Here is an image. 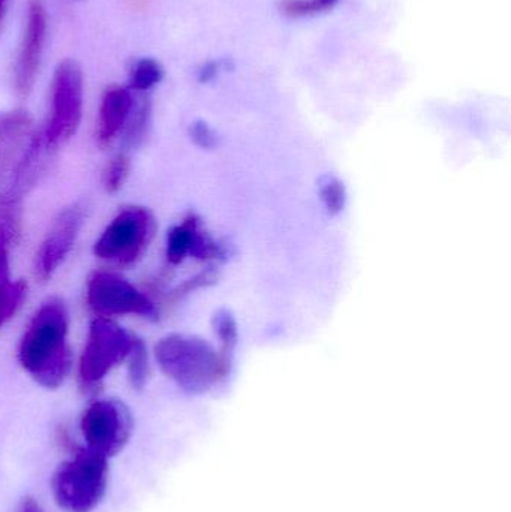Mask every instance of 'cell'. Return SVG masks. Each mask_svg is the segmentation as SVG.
Listing matches in <instances>:
<instances>
[{"label": "cell", "instance_id": "obj_1", "mask_svg": "<svg viewBox=\"0 0 511 512\" xmlns=\"http://www.w3.org/2000/svg\"><path fill=\"white\" fill-rule=\"evenodd\" d=\"M21 367L42 387H60L72 366L68 312L56 298L45 301L30 319L18 348Z\"/></svg>", "mask_w": 511, "mask_h": 512}, {"label": "cell", "instance_id": "obj_2", "mask_svg": "<svg viewBox=\"0 0 511 512\" xmlns=\"http://www.w3.org/2000/svg\"><path fill=\"white\" fill-rule=\"evenodd\" d=\"M44 134L26 110L0 113V204L21 203L41 171Z\"/></svg>", "mask_w": 511, "mask_h": 512}, {"label": "cell", "instance_id": "obj_3", "mask_svg": "<svg viewBox=\"0 0 511 512\" xmlns=\"http://www.w3.org/2000/svg\"><path fill=\"white\" fill-rule=\"evenodd\" d=\"M155 357L162 372L186 393H206L225 378L218 352L201 337L170 334L155 346Z\"/></svg>", "mask_w": 511, "mask_h": 512}, {"label": "cell", "instance_id": "obj_4", "mask_svg": "<svg viewBox=\"0 0 511 512\" xmlns=\"http://www.w3.org/2000/svg\"><path fill=\"white\" fill-rule=\"evenodd\" d=\"M108 486L107 459L84 450L57 468L53 496L65 512H92L101 504Z\"/></svg>", "mask_w": 511, "mask_h": 512}, {"label": "cell", "instance_id": "obj_5", "mask_svg": "<svg viewBox=\"0 0 511 512\" xmlns=\"http://www.w3.org/2000/svg\"><path fill=\"white\" fill-rule=\"evenodd\" d=\"M156 221L146 207H126L105 228L96 240L95 255L110 264H135L152 243Z\"/></svg>", "mask_w": 511, "mask_h": 512}, {"label": "cell", "instance_id": "obj_6", "mask_svg": "<svg viewBox=\"0 0 511 512\" xmlns=\"http://www.w3.org/2000/svg\"><path fill=\"white\" fill-rule=\"evenodd\" d=\"M83 71L75 60H63L54 72L50 119L44 131L47 150L71 140L83 116Z\"/></svg>", "mask_w": 511, "mask_h": 512}, {"label": "cell", "instance_id": "obj_7", "mask_svg": "<svg viewBox=\"0 0 511 512\" xmlns=\"http://www.w3.org/2000/svg\"><path fill=\"white\" fill-rule=\"evenodd\" d=\"M135 337L111 319L99 316L90 325L89 336L80 360V379L87 387H95L134 348Z\"/></svg>", "mask_w": 511, "mask_h": 512}, {"label": "cell", "instance_id": "obj_8", "mask_svg": "<svg viewBox=\"0 0 511 512\" xmlns=\"http://www.w3.org/2000/svg\"><path fill=\"white\" fill-rule=\"evenodd\" d=\"M87 304L101 316L138 315L158 318L155 301L129 280L111 271H96L87 280Z\"/></svg>", "mask_w": 511, "mask_h": 512}, {"label": "cell", "instance_id": "obj_9", "mask_svg": "<svg viewBox=\"0 0 511 512\" xmlns=\"http://www.w3.org/2000/svg\"><path fill=\"white\" fill-rule=\"evenodd\" d=\"M81 433L87 450L108 459L119 453L131 436V412L119 400H98L84 412Z\"/></svg>", "mask_w": 511, "mask_h": 512}, {"label": "cell", "instance_id": "obj_10", "mask_svg": "<svg viewBox=\"0 0 511 512\" xmlns=\"http://www.w3.org/2000/svg\"><path fill=\"white\" fill-rule=\"evenodd\" d=\"M84 207L80 204L68 207L59 213L36 254L35 274L41 282H47L66 256L74 248L78 234L84 224Z\"/></svg>", "mask_w": 511, "mask_h": 512}, {"label": "cell", "instance_id": "obj_11", "mask_svg": "<svg viewBox=\"0 0 511 512\" xmlns=\"http://www.w3.org/2000/svg\"><path fill=\"white\" fill-rule=\"evenodd\" d=\"M47 38V12L41 0H32L27 11L26 30L21 42L20 54L14 69L15 92L27 98L35 86L41 69L42 53Z\"/></svg>", "mask_w": 511, "mask_h": 512}, {"label": "cell", "instance_id": "obj_12", "mask_svg": "<svg viewBox=\"0 0 511 512\" xmlns=\"http://www.w3.org/2000/svg\"><path fill=\"white\" fill-rule=\"evenodd\" d=\"M134 102L135 95L131 89L111 86L105 90L96 123V143L99 147L107 149L114 141L119 140L131 116Z\"/></svg>", "mask_w": 511, "mask_h": 512}, {"label": "cell", "instance_id": "obj_13", "mask_svg": "<svg viewBox=\"0 0 511 512\" xmlns=\"http://www.w3.org/2000/svg\"><path fill=\"white\" fill-rule=\"evenodd\" d=\"M12 246L0 239V327L5 325L20 309L26 297L27 285L23 280L11 279L9 251Z\"/></svg>", "mask_w": 511, "mask_h": 512}, {"label": "cell", "instance_id": "obj_14", "mask_svg": "<svg viewBox=\"0 0 511 512\" xmlns=\"http://www.w3.org/2000/svg\"><path fill=\"white\" fill-rule=\"evenodd\" d=\"M150 126H152V104L146 95L137 92L131 116L119 138L123 149H138L149 135Z\"/></svg>", "mask_w": 511, "mask_h": 512}, {"label": "cell", "instance_id": "obj_15", "mask_svg": "<svg viewBox=\"0 0 511 512\" xmlns=\"http://www.w3.org/2000/svg\"><path fill=\"white\" fill-rule=\"evenodd\" d=\"M212 324L213 327H215V333L216 336H218L219 345H221L219 346L218 352L219 361H221L222 370H224L225 376H228V373H230L231 370V364H233L237 337H239L237 322L230 310L219 309L218 312L213 315Z\"/></svg>", "mask_w": 511, "mask_h": 512}, {"label": "cell", "instance_id": "obj_16", "mask_svg": "<svg viewBox=\"0 0 511 512\" xmlns=\"http://www.w3.org/2000/svg\"><path fill=\"white\" fill-rule=\"evenodd\" d=\"M200 219L195 215H188L182 224L176 225L168 231L167 237V261L171 265H179L191 256L194 246L195 231L200 227Z\"/></svg>", "mask_w": 511, "mask_h": 512}, {"label": "cell", "instance_id": "obj_17", "mask_svg": "<svg viewBox=\"0 0 511 512\" xmlns=\"http://www.w3.org/2000/svg\"><path fill=\"white\" fill-rule=\"evenodd\" d=\"M164 77L162 66L153 59H140L132 66L129 75V89L144 93L155 87Z\"/></svg>", "mask_w": 511, "mask_h": 512}, {"label": "cell", "instance_id": "obj_18", "mask_svg": "<svg viewBox=\"0 0 511 512\" xmlns=\"http://www.w3.org/2000/svg\"><path fill=\"white\" fill-rule=\"evenodd\" d=\"M23 231L21 203L0 204V239L17 245Z\"/></svg>", "mask_w": 511, "mask_h": 512}, {"label": "cell", "instance_id": "obj_19", "mask_svg": "<svg viewBox=\"0 0 511 512\" xmlns=\"http://www.w3.org/2000/svg\"><path fill=\"white\" fill-rule=\"evenodd\" d=\"M129 170H131V162H129L128 156L125 153L114 156L108 162L104 174H102V183H104L105 191L108 194L119 192L123 185H125L126 179H128Z\"/></svg>", "mask_w": 511, "mask_h": 512}, {"label": "cell", "instance_id": "obj_20", "mask_svg": "<svg viewBox=\"0 0 511 512\" xmlns=\"http://www.w3.org/2000/svg\"><path fill=\"white\" fill-rule=\"evenodd\" d=\"M321 200L329 215H339L347 203V189L344 183L336 177H326L321 183Z\"/></svg>", "mask_w": 511, "mask_h": 512}, {"label": "cell", "instance_id": "obj_21", "mask_svg": "<svg viewBox=\"0 0 511 512\" xmlns=\"http://www.w3.org/2000/svg\"><path fill=\"white\" fill-rule=\"evenodd\" d=\"M129 381L137 390L146 385L149 376V360H147L146 345L140 339H135L134 348L129 354Z\"/></svg>", "mask_w": 511, "mask_h": 512}, {"label": "cell", "instance_id": "obj_22", "mask_svg": "<svg viewBox=\"0 0 511 512\" xmlns=\"http://www.w3.org/2000/svg\"><path fill=\"white\" fill-rule=\"evenodd\" d=\"M218 280V270L215 267L206 268L201 273L195 274L191 279L185 280L180 283L173 292H170L171 303H177V301L183 300L186 295L192 294L194 291H198L201 288H207V286L213 285Z\"/></svg>", "mask_w": 511, "mask_h": 512}, {"label": "cell", "instance_id": "obj_23", "mask_svg": "<svg viewBox=\"0 0 511 512\" xmlns=\"http://www.w3.org/2000/svg\"><path fill=\"white\" fill-rule=\"evenodd\" d=\"M330 6H332V3L327 2V0H281V3H279L282 14L293 18L318 14V12L324 11Z\"/></svg>", "mask_w": 511, "mask_h": 512}, {"label": "cell", "instance_id": "obj_24", "mask_svg": "<svg viewBox=\"0 0 511 512\" xmlns=\"http://www.w3.org/2000/svg\"><path fill=\"white\" fill-rule=\"evenodd\" d=\"M189 135H191L192 141L201 149H213L216 146V141H218L213 129L203 120L192 123L191 128H189Z\"/></svg>", "mask_w": 511, "mask_h": 512}, {"label": "cell", "instance_id": "obj_25", "mask_svg": "<svg viewBox=\"0 0 511 512\" xmlns=\"http://www.w3.org/2000/svg\"><path fill=\"white\" fill-rule=\"evenodd\" d=\"M219 66L216 62H209L200 69V81H209L218 74Z\"/></svg>", "mask_w": 511, "mask_h": 512}, {"label": "cell", "instance_id": "obj_26", "mask_svg": "<svg viewBox=\"0 0 511 512\" xmlns=\"http://www.w3.org/2000/svg\"><path fill=\"white\" fill-rule=\"evenodd\" d=\"M17 512H44L42 511V508L39 507L38 502L33 501V499H24L23 502H21L20 507H18Z\"/></svg>", "mask_w": 511, "mask_h": 512}, {"label": "cell", "instance_id": "obj_27", "mask_svg": "<svg viewBox=\"0 0 511 512\" xmlns=\"http://www.w3.org/2000/svg\"><path fill=\"white\" fill-rule=\"evenodd\" d=\"M6 8H8V0H0V32H2L3 24H5Z\"/></svg>", "mask_w": 511, "mask_h": 512}, {"label": "cell", "instance_id": "obj_28", "mask_svg": "<svg viewBox=\"0 0 511 512\" xmlns=\"http://www.w3.org/2000/svg\"><path fill=\"white\" fill-rule=\"evenodd\" d=\"M327 2H330V3H332V5H333V3H335V2H336V0H327Z\"/></svg>", "mask_w": 511, "mask_h": 512}]
</instances>
